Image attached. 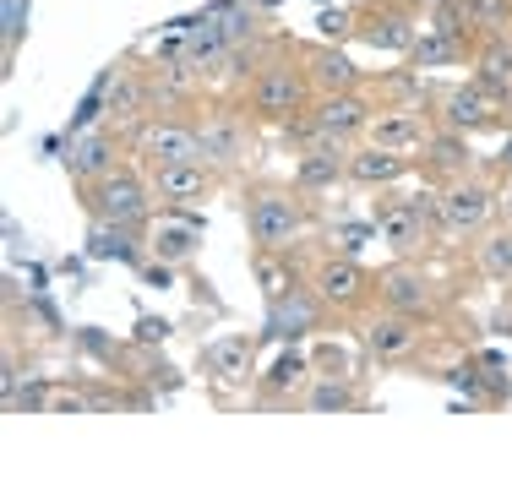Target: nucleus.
Returning <instances> with one entry per match:
<instances>
[{"instance_id": "nucleus-21", "label": "nucleus", "mask_w": 512, "mask_h": 479, "mask_svg": "<svg viewBox=\"0 0 512 479\" xmlns=\"http://www.w3.org/2000/svg\"><path fill=\"white\" fill-rule=\"evenodd\" d=\"M414 28H420V22H414L409 6H371L355 33L376 49H414Z\"/></svg>"}, {"instance_id": "nucleus-4", "label": "nucleus", "mask_w": 512, "mask_h": 479, "mask_svg": "<svg viewBox=\"0 0 512 479\" xmlns=\"http://www.w3.org/2000/svg\"><path fill=\"white\" fill-rule=\"evenodd\" d=\"M131 158H137L142 169H169V164H191V158H202V131L197 120H180V115H148L137 120V131H131Z\"/></svg>"}, {"instance_id": "nucleus-37", "label": "nucleus", "mask_w": 512, "mask_h": 479, "mask_svg": "<svg viewBox=\"0 0 512 479\" xmlns=\"http://www.w3.org/2000/svg\"><path fill=\"white\" fill-rule=\"evenodd\" d=\"M322 22H327V39H344L349 22H355V17H322Z\"/></svg>"}, {"instance_id": "nucleus-11", "label": "nucleus", "mask_w": 512, "mask_h": 479, "mask_svg": "<svg viewBox=\"0 0 512 479\" xmlns=\"http://www.w3.org/2000/svg\"><path fill=\"white\" fill-rule=\"evenodd\" d=\"M322 322H327V300L316 294L311 278H300L295 289H284L278 300H267V338H278V343L306 338V333H316Z\"/></svg>"}, {"instance_id": "nucleus-5", "label": "nucleus", "mask_w": 512, "mask_h": 479, "mask_svg": "<svg viewBox=\"0 0 512 479\" xmlns=\"http://www.w3.org/2000/svg\"><path fill=\"white\" fill-rule=\"evenodd\" d=\"M436 207H442V235L447 240H480L496 224V186L480 175H458L436 186Z\"/></svg>"}, {"instance_id": "nucleus-7", "label": "nucleus", "mask_w": 512, "mask_h": 479, "mask_svg": "<svg viewBox=\"0 0 512 479\" xmlns=\"http://www.w3.org/2000/svg\"><path fill=\"white\" fill-rule=\"evenodd\" d=\"M251 120H256V115H246V109H235V104H218V109H207V115L197 120V131H202V158L218 169V175L240 169V164L256 153Z\"/></svg>"}, {"instance_id": "nucleus-16", "label": "nucleus", "mask_w": 512, "mask_h": 479, "mask_svg": "<svg viewBox=\"0 0 512 479\" xmlns=\"http://www.w3.org/2000/svg\"><path fill=\"white\" fill-rule=\"evenodd\" d=\"M474 137H463V131L453 126H436L431 137H425L420 147V169H425V180H436V186H447V180H458V175H469V164H474Z\"/></svg>"}, {"instance_id": "nucleus-27", "label": "nucleus", "mask_w": 512, "mask_h": 479, "mask_svg": "<svg viewBox=\"0 0 512 479\" xmlns=\"http://www.w3.org/2000/svg\"><path fill=\"white\" fill-rule=\"evenodd\" d=\"M306 409H311V414H349V409H360L355 376H311Z\"/></svg>"}, {"instance_id": "nucleus-2", "label": "nucleus", "mask_w": 512, "mask_h": 479, "mask_svg": "<svg viewBox=\"0 0 512 479\" xmlns=\"http://www.w3.org/2000/svg\"><path fill=\"white\" fill-rule=\"evenodd\" d=\"M311 196L306 191H284V186H262L246 196V240L251 251H295L300 235L311 229Z\"/></svg>"}, {"instance_id": "nucleus-36", "label": "nucleus", "mask_w": 512, "mask_h": 479, "mask_svg": "<svg viewBox=\"0 0 512 479\" xmlns=\"http://www.w3.org/2000/svg\"><path fill=\"white\" fill-rule=\"evenodd\" d=\"M496 213H502V224H512V175H507V186L496 191Z\"/></svg>"}, {"instance_id": "nucleus-38", "label": "nucleus", "mask_w": 512, "mask_h": 479, "mask_svg": "<svg viewBox=\"0 0 512 479\" xmlns=\"http://www.w3.org/2000/svg\"><path fill=\"white\" fill-rule=\"evenodd\" d=\"M496 169H502V175H512V131H507V142H502V153H496Z\"/></svg>"}, {"instance_id": "nucleus-18", "label": "nucleus", "mask_w": 512, "mask_h": 479, "mask_svg": "<svg viewBox=\"0 0 512 479\" xmlns=\"http://www.w3.org/2000/svg\"><path fill=\"white\" fill-rule=\"evenodd\" d=\"M409 169H414L409 153H387V147H376V142H355V153H349V186L393 191Z\"/></svg>"}, {"instance_id": "nucleus-25", "label": "nucleus", "mask_w": 512, "mask_h": 479, "mask_svg": "<svg viewBox=\"0 0 512 479\" xmlns=\"http://www.w3.org/2000/svg\"><path fill=\"white\" fill-rule=\"evenodd\" d=\"M142 109H153V82L142 77V71H120L115 82H109V93H104V115L109 120H137Z\"/></svg>"}, {"instance_id": "nucleus-15", "label": "nucleus", "mask_w": 512, "mask_h": 479, "mask_svg": "<svg viewBox=\"0 0 512 479\" xmlns=\"http://www.w3.org/2000/svg\"><path fill=\"white\" fill-rule=\"evenodd\" d=\"M256 354H262V343L251 333H224V338L202 343V371H207V382H218V387H240L256 376Z\"/></svg>"}, {"instance_id": "nucleus-33", "label": "nucleus", "mask_w": 512, "mask_h": 479, "mask_svg": "<svg viewBox=\"0 0 512 479\" xmlns=\"http://www.w3.org/2000/svg\"><path fill=\"white\" fill-rule=\"evenodd\" d=\"M137 273H142V284H148V289H169V284H175V262H164V256L142 262Z\"/></svg>"}, {"instance_id": "nucleus-14", "label": "nucleus", "mask_w": 512, "mask_h": 479, "mask_svg": "<svg viewBox=\"0 0 512 479\" xmlns=\"http://www.w3.org/2000/svg\"><path fill=\"white\" fill-rule=\"evenodd\" d=\"M349 153H355V142H344V137H322V142L300 147L295 153V186L306 196L333 191L338 180H349Z\"/></svg>"}, {"instance_id": "nucleus-30", "label": "nucleus", "mask_w": 512, "mask_h": 479, "mask_svg": "<svg viewBox=\"0 0 512 479\" xmlns=\"http://www.w3.org/2000/svg\"><path fill=\"white\" fill-rule=\"evenodd\" d=\"M278 256H289V251H251V273L262 278V294H267V300H278L284 289L300 284V273H295V267H284Z\"/></svg>"}, {"instance_id": "nucleus-31", "label": "nucleus", "mask_w": 512, "mask_h": 479, "mask_svg": "<svg viewBox=\"0 0 512 479\" xmlns=\"http://www.w3.org/2000/svg\"><path fill=\"white\" fill-rule=\"evenodd\" d=\"M311 371L316 376H355V371H349V349H344V343H316Z\"/></svg>"}, {"instance_id": "nucleus-12", "label": "nucleus", "mask_w": 512, "mask_h": 479, "mask_svg": "<svg viewBox=\"0 0 512 479\" xmlns=\"http://www.w3.org/2000/svg\"><path fill=\"white\" fill-rule=\"evenodd\" d=\"M436 131V115L420 104H387L371 115V126H365V142L387 147V153H420L425 137Z\"/></svg>"}, {"instance_id": "nucleus-32", "label": "nucleus", "mask_w": 512, "mask_h": 479, "mask_svg": "<svg viewBox=\"0 0 512 479\" xmlns=\"http://www.w3.org/2000/svg\"><path fill=\"white\" fill-rule=\"evenodd\" d=\"M6 398H11V409L17 414H39V409H50V387L44 382H33V387H17V382H6Z\"/></svg>"}, {"instance_id": "nucleus-24", "label": "nucleus", "mask_w": 512, "mask_h": 479, "mask_svg": "<svg viewBox=\"0 0 512 479\" xmlns=\"http://www.w3.org/2000/svg\"><path fill=\"white\" fill-rule=\"evenodd\" d=\"M88 251L104 256V262H131V267L148 262V256H142V229H131V224H104V218H93Z\"/></svg>"}, {"instance_id": "nucleus-28", "label": "nucleus", "mask_w": 512, "mask_h": 479, "mask_svg": "<svg viewBox=\"0 0 512 479\" xmlns=\"http://www.w3.org/2000/svg\"><path fill=\"white\" fill-rule=\"evenodd\" d=\"M469 55V39H458V33H447V28H431L425 39H414V49H409V60L414 66H458V60Z\"/></svg>"}, {"instance_id": "nucleus-3", "label": "nucleus", "mask_w": 512, "mask_h": 479, "mask_svg": "<svg viewBox=\"0 0 512 479\" xmlns=\"http://www.w3.org/2000/svg\"><path fill=\"white\" fill-rule=\"evenodd\" d=\"M88 218H104V224H131V229H148L158 196H153V175L142 164H115L109 175L77 186Z\"/></svg>"}, {"instance_id": "nucleus-6", "label": "nucleus", "mask_w": 512, "mask_h": 479, "mask_svg": "<svg viewBox=\"0 0 512 479\" xmlns=\"http://www.w3.org/2000/svg\"><path fill=\"white\" fill-rule=\"evenodd\" d=\"M376 300H382L387 311H404V316H414V322H425V327L447 311L442 284H436V278L425 273L414 256H398L393 267H382V273H376Z\"/></svg>"}, {"instance_id": "nucleus-19", "label": "nucleus", "mask_w": 512, "mask_h": 479, "mask_svg": "<svg viewBox=\"0 0 512 479\" xmlns=\"http://www.w3.org/2000/svg\"><path fill=\"white\" fill-rule=\"evenodd\" d=\"M300 60H306V77L316 93H355L365 82V71L338 44H300Z\"/></svg>"}, {"instance_id": "nucleus-10", "label": "nucleus", "mask_w": 512, "mask_h": 479, "mask_svg": "<svg viewBox=\"0 0 512 479\" xmlns=\"http://www.w3.org/2000/svg\"><path fill=\"white\" fill-rule=\"evenodd\" d=\"M311 284H316V294L327 300V311L355 316L360 305L376 294V273H365L360 256H349V251H327L322 262L311 267Z\"/></svg>"}, {"instance_id": "nucleus-29", "label": "nucleus", "mask_w": 512, "mask_h": 479, "mask_svg": "<svg viewBox=\"0 0 512 479\" xmlns=\"http://www.w3.org/2000/svg\"><path fill=\"white\" fill-rule=\"evenodd\" d=\"M197 218H191V224H164L158 229V235L148 240L153 245V256H164V262H175V267H186L191 256H197V245H202V235H197Z\"/></svg>"}, {"instance_id": "nucleus-20", "label": "nucleus", "mask_w": 512, "mask_h": 479, "mask_svg": "<svg viewBox=\"0 0 512 479\" xmlns=\"http://www.w3.org/2000/svg\"><path fill=\"white\" fill-rule=\"evenodd\" d=\"M115 131L109 126H93V131H82L77 142H71V153H66V169H71V180L77 186H88V180H99V175H109V169L120 164L115 158Z\"/></svg>"}, {"instance_id": "nucleus-26", "label": "nucleus", "mask_w": 512, "mask_h": 479, "mask_svg": "<svg viewBox=\"0 0 512 479\" xmlns=\"http://www.w3.org/2000/svg\"><path fill=\"white\" fill-rule=\"evenodd\" d=\"M474 267L491 278L496 289H512V224H491L474 245Z\"/></svg>"}, {"instance_id": "nucleus-9", "label": "nucleus", "mask_w": 512, "mask_h": 479, "mask_svg": "<svg viewBox=\"0 0 512 479\" xmlns=\"http://www.w3.org/2000/svg\"><path fill=\"white\" fill-rule=\"evenodd\" d=\"M371 224H376V240H382L393 256H420V251H431V245H436V224L420 213L414 196H393V191H387L382 202H376Z\"/></svg>"}, {"instance_id": "nucleus-35", "label": "nucleus", "mask_w": 512, "mask_h": 479, "mask_svg": "<svg viewBox=\"0 0 512 479\" xmlns=\"http://www.w3.org/2000/svg\"><path fill=\"white\" fill-rule=\"evenodd\" d=\"M365 235H376V224L365 229V224H338V251H349V256H360V245Z\"/></svg>"}, {"instance_id": "nucleus-8", "label": "nucleus", "mask_w": 512, "mask_h": 479, "mask_svg": "<svg viewBox=\"0 0 512 479\" xmlns=\"http://www.w3.org/2000/svg\"><path fill=\"white\" fill-rule=\"evenodd\" d=\"M507 109H512L507 98H496L480 77H469V82H458V88H447L442 98H436V126H453V131H463V137H480V131L502 126Z\"/></svg>"}, {"instance_id": "nucleus-17", "label": "nucleus", "mask_w": 512, "mask_h": 479, "mask_svg": "<svg viewBox=\"0 0 512 479\" xmlns=\"http://www.w3.org/2000/svg\"><path fill=\"white\" fill-rule=\"evenodd\" d=\"M213 175H218V169L207 164V158L153 169V196H158V207H197L202 196L213 191Z\"/></svg>"}, {"instance_id": "nucleus-34", "label": "nucleus", "mask_w": 512, "mask_h": 479, "mask_svg": "<svg viewBox=\"0 0 512 479\" xmlns=\"http://www.w3.org/2000/svg\"><path fill=\"white\" fill-rule=\"evenodd\" d=\"M164 338H169V322H164V316H142V322H137V343H142V349H158Z\"/></svg>"}, {"instance_id": "nucleus-13", "label": "nucleus", "mask_w": 512, "mask_h": 479, "mask_svg": "<svg viewBox=\"0 0 512 479\" xmlns=\"http://www.w3.org/2000/svg\"><path fill=\"white\" fill-rule=\"evenodd\" d=\"M420 343H425V322H414V316L404 311H376L371 322H365V349H371V360H382V365H404L420 354Z\"/></svg>"}, {"instance_id": "nucleus-23", "label": "nucleus", "mask_w": 512, "mask_h": 479, "mask_svg": "<svg viewBox=\"0 0 512 479\" xmlns=\"http://www.w3.org/2000/svg\"><path fill=\"white\" fill-rule=\"evenodd\" d=\"M474 77H480L496 98H507V104H512V39H507V33L480 39V49H474Z\"/></svg>"}, {"instance_id": "nucleus-1", "label": "nucleus", "mask_w": 512, "mask_h": 479, "mask_svg": "<svg viewBox=\"0 0 512 479\" xmlns=\"http://www.w3.org/2000/svg\"><path fill=\"white\" fill-rule=\"evenodd\" d=\"M311 77H306V60H300V44H278L273 55L256 60V71L246 77V109L267 126H289L295 115L311 109Z\"/></svg>"}, {"instance_id": "nucleus-22", "label": "nucleus", "mask_w": 512, "mask_h": 479, "mask_svg": "<svg viewBox=\"0 0 512 479\" xmlns=\"http://www.w3.org/2000/svg\"><path fill=\"white\" fill-rule=\"evenodd\" d=\"M311 376H316V371H311V354H300L295 343H289V349L278 354V360L267 365L262 376H256V387H262V398L278 403V398H295L300 387H311Z\"/></svg>"}]
</instances>
